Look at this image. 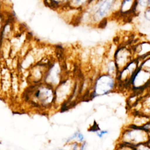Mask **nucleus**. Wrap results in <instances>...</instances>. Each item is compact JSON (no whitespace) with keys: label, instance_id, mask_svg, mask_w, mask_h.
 <instances>
[{"label":"nucleus","instance_id":"1","mask_svg":"<svg viewBox=\"0 0 150 150\" xmlns=\"http://www.w3.org/2000/svg\"><path fill=\"white\" fill-rule=\"evenodd\" d=\"M114 81L110 75H103L96 81L94 91V97L105 95L113 89Z\"/></svg>","mask_w":150,"mask_h":150},{"label":"nucleus","instance_id":"2","mask_svg":"<svg viewBox=\"0 0 150 150\" xmlns=\"http://www.w3.org/2000/svg\"><path fill=\"white\" fill-rule=\"evenodd\" d=\"M111 5V1H106L104 4H103L100 8L99 9V11H98V15H99L100 16H102L103 15H104V13L108 10L109 8L110 7Z\"/></svg>","mask_w":150,"mask_h":150},{"label":"nucleus","instance_id":"3","mask_svg":"<svg viewBox=\"0 0 150 150\" xmlns=\"http://www.w3.org/2000/svg\"><path fill=\"white\" fill-rule=\"evenodd\" d=\"M76 138H77V139H78V141H79V142H83V141H84V139L83 135L81 133H80V132H78L77 135V137H76Z\"/></svg>","mask_w":150,"mask_h":150},{"label":"nucleus","instance_id":"4","mask_svg":"<svg viewBox=\"0 0 150 150\" xmlns=\"http://www.w3.org/2000/svg\"><path fill=\"white\" fill-rule=\"evenodd\" d=\"M108 133V131L107 130H104V131H100V132H97V135L99 137V138H102L105 134Z\"/></svg>","mask_w":150,"mask_h":150},{"label":"nucleus","instance_id":"5","mask_svg":"<svg viewBox=\"0 0 150 150\" xmlns=\"http://www.w3.org/2000/svg\"><path fill=\"white\" fill-rule=\"evenodd\" d=\"M73 150H78V144L77 142H75L73 145Z\"/></svg>","mask_w":150,"mask_h":150},{"label":"nucleus","instance_id":"6","mask_svg":"<svg viewBox=\"0 0 150 150\" xmlns=\"http://www.w3.org/2000/svg\"><path fill=\"white\" fill-rule=\"evenodd\" d=\"M86 142H83V143L81 144V146H80V150H85V149H86Z\"/></svg>","mask_w":150,"mask_h":150},{"label":"nucleus","instance_id":"7","mask_svg":"<svg viewBox=\"0 0 150 150\" xmlns=\"http://www.w3.org/2000/svg\"><path fill=\"white\" fill-rule=\"evenodd\" d=\"M60 150H63V149H60Z\"/></svg>","mask_w":150,"mask_h":150}]
</instances>
